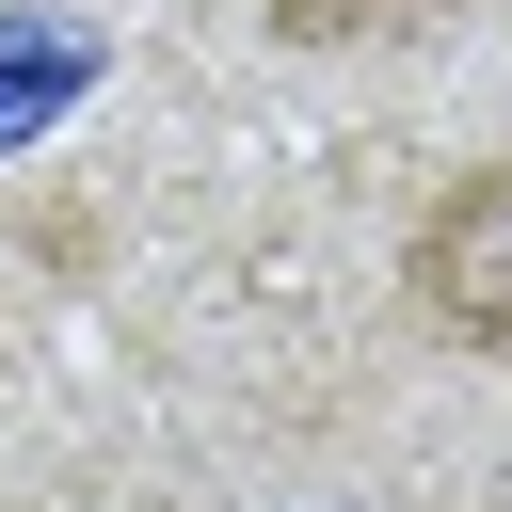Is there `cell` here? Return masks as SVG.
I'll list each match as a JSON object with an SVG mask.
<instances>
[{
  "mask_svg": "<svg viewBox=\"0 0 512 512\" xmlns=\"http://www.w3.org/2000/svg\"><path fill=\"white\" fill-rule=\"evenodd\" d=\"M400 320H416L432 352L512 368V144L464 160V176L416 208V240H400Z\"/></svg>",
  "mask_w": 512,
  "mask_h": 512,
  "instance_id": "obj_1",
  "label": "cell"
},
{
  "mask_svg": "<svg viewBox=\"0 0 512 512\" xmlns=\"http://www.w3.org/2000/svg\"><path fill=\"white\" fill-rule=\"evenodd\" d=\"M416 16H464V0H256L272 48H368V32H416Z\"/></svg>",
  "mask_w": 512,
  "mask_h": 512,
  "instance_id": "obj_2",
  "label": "cell"
}]
</instances>
